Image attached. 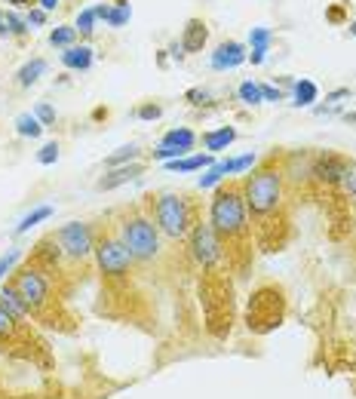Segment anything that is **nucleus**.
Wrapping results in <instances>:
<instances>
[{
	"label": "nucleus",
	"instance_id": "f257e3e1",
	"mask_svg": "<svg viewBox=\"0 0 356 399\" xmlns=\"http://www.w3.org/2000/svg\"><path fill=\"white\" fill-rule=\"evenodd\" d=\"M243 200L252 221V237L265 252L286 246L289 240V191L283 154H267L243 179Z\"/></svg>",
	"mask_w": 356,
	"mask_h": 399
},
{
	"label": "nucleus",
	"instance_id": "f03ea898",
	"mask_svg": "<svg viewBox=\"0 0 356 399\" xmlns=\"http://www.w3.org/2000/svg\"><path fill=\"white\" fill-rule=\"evenodd\" d=\"M212 230L218 234L224 255H228L230 271L243 274L252 264V221L243 200V179H228L215 188L209 200V218Z\"/></svg>",
	"mask_w": 356,
	"mask_h": 399
},
{
	"label": "nucleus",
	"instance_id": "7ed1b4c3",
	"mask_svg": "<svg viewBox=\"0 0 356 399\" xmlns=\"http://www.w3.org/2000/svg\"><path fill=\"white\" fill-rule=\"evenodd\" d=\"M145 209L154 218V225L163 234V240H172V243L187 240V234L194 230L196 221H203L196 200H191V193H178V191L151 193V197H145Z\"/></svg>",
	"mask_w": 356,
	"mask_h": 399
},
{
	"label": "nucleus",
	"instance_id": "20e7f679",
	"mask_svg": "<svg viewBox=\"0 0 356 399\" xmlns=\"http://www.w3.org/2000/svg\"><path fill=\"white\" fill-rule=\"evenodd\" d=\"M117 237L123 240V246L133 252L135 264H151L163 252V234L157 230L154 218L148 215L145 203H135L133 209L120 212L117 221Z\"/></svg>",
	"mask_w": 356,
	"mask_h": 399
},
{
	"label": "nucleus",
	"instance_id": "39448f33",
	"mask_svg": "<svg viewBox=\"0 0 356 399\" xmlns=\"http://www.w3.org/2000/svg\"><path fill=\"white\" fill-rule=\"evenodd\" d=\"M52 240L68 271H80L89 262H96V227L87 221H68L65 227L55 230Z\"/></svg>",
	"mask_w": 356,
	"mask_h": 399
},
{
	"label": "nucleus",
	"instance_id": "423d86ee",
	"mask_svg": "<svg viewBox=\"0 0 356 399\" xmlns=\"http://www.w3.org/2000/svg\"><path fill=\"white\" fill-rule=\"evenodd\" d=\"M96 267L105 280H126L133 274L135 258L117 237V230H96Z\"/></svg>",
	"mask_w": 356,
	"mask_h": 399
},
{
	"label": "nucleus",
	"instance_id": "0eeeda50",
	"mask_svg": "<svg viewBox=\"0 0 356 399\" xmlns=\"http://www.w3.org/2000/svg\"><path fill=\"white\" fill-rule=\"evenodd\" d=\"M283 310H286V298H283V289L274 283H265L252 292L249 298V310H246V320H249V329L255 332H270L274 326H279L283 320Z\"/></svg>",
	"mask_w": 356,
	"mask_h": 399
},
{
	"label": "nucleus",
	"instance_id": "6e6552de",
	"mask_svg": "<svg viewBox=\"0 0 356 399\" xmlns=\"http://www.w3.org/2000/svg\"><path fill=\"white\" fill-rule=\"evenodd\" d=\"M187 252H191V258L196 262L200 271H224V267H228L224 246L209 221H196L194 225V230L187 234Z\"/></svg>",
	"mask_w": 356,
	"mask_h": 399
},
{
	"label": "nucleus",
	"instance_id": "1a4fd4ad",
	"mask_svg": "<svg viewBox=\"0 0 356 399\" xmlns=\"http://www.w3.org/2000/svg\"><path fill=\"white\" fill-rule=\"evenodd\" d=\"M200 142L196 138L194 129H187V126H178V129H169L163 138H160V145H157V151H154V160H160V163H169V160H178V157H187V151H194V145Z\"/></svg>",
	"mask_w": 356,
	"mask_h": 399
},
{
	"label": "nucleus",
	"instance_id": "9d476101",
	"mask_svg": "<svg viewBox=\"0 0 356 399\" xmlns=\"http://www.w3.org/2000/svg\"><path fill=\"white\" fill-rule=\"evenodd\" d=\"M243 62H246V50H243V43H237V40H224V43L215 46V52H212V68L215 71H230Z\"/></svg>",
	"mask_w": 356,
	"mask_h": 399
},
{
	"label": "nucleus",
	"instance_id": "9b49d317",
	"mask_svg": "<svg viewBox=\"0 0 356 399\" xmlns=\"http://www.w3.org/2000/svg\"><path fill=\"white\" fill-rule=\"evenodd\" d=\"M206 40H209V25L203 18H187L184 31H182V50L184 52H203Z\"/></svg>",
	"mask_w": 356,
	"mask_h": 399
},
{
	"label": "nucleus",
	"instance_id": "f8f14e48",
	"mask_svg": "<svg viewBox=\"0 0 356 399\" xmlns=\"http://www.w3.org/2000/svg\"><path fill=\"white\" fill-rule=\"evenodd\" d=\"M0 304H4V308L13 313V317L18 320V322H25V326H31L34 322V317H31V310H28V304L22 301V295H18L13 286H4V289H0Z\"/></svg>",
	"mask_w": 356,
	"mask_h": 399
},
{
	"label": "nucleus",
	"instance_id": "ddd939ff",
	"mask_svg": "<svg viewBox=\"0 0 356 399\" xmlns=\"http://www.w3.org/2000/svg\"><path fill=\"white\" fill-rule=\"evenodd\" d=\"M145 172V166L142 163H129V166H117V169H111L105 179L99 181V191H114L120 188V184H126V181H133L138 179V175Z\"/></svg>",
	"mask_w": 356,
	"mask_h": 399
},
{
	"label": "nucleus",
	"instance_id": "4468645a",
	"mask_svg": "<svg viewBox=\"0 0 356 399\" xmlns=\"http://www.w3.org/2000/svg\"><path fill=\"white\" fill-rule=\"evenodd\" d=\"M233 142H237V129H233V126H218V129H209V133H203V147H206L209 154L228 151Z\"/></svg>",
	"mask_w": 356,
	"mask_h": 399
},
{
	"label": "nucleus",
	"instance_id": "2eb2a0df",
	"mask_svg": "<svg viewBox=\"0 0 356 399\" xmlns=\"http://www.w3.org/2000/svg\"><path fill=\"white\" fill-rule=\"evenodd\" d=\"M22 329H31V326H25V322H18L13 313H9L4 304H0V347H13L18 335H22Z\"/></svg>",
	"mask_w": 356,
	"mask_h": 399
},
{
	"label": "nucleus",
	"instance_id": "dca6fc26",
	"mask_svg": "<svg viewBox=\"0 0 356 399\" xmlns=\"http://www.w3.org/2000/svg\"><path fill=\"white\" fill-rule=\"evenodd\" d=\"M215 163L212 154H187V157H178V160L163 163L169 172H200V169H209Z\"/></svg>",
	"mask_w": 356,
	"mask_h": 399
},
{
	"label": "nucleus",
	"instance_id": "f3484780",
	"mask_svg": "<svg viewBox=\"0 0 356 399\" xmlns=\"http://www.w3.org/2000/svg\"><path fill=\"white\" fill-rule=\"evenodd\" d=\"M62 64H65V68H71V71H87L92 64V46L89 43L68 46V50L62 52Z\"/></svg>",
	"mask_w": 356,
	"mask_h": 399
},
{
	"label": "nucleus",
	"instance_id": "a211bd4d",
	"mask_svg": "<svg viewBox=\"0 0 356 399\" xmlns=\"http://www.w3.org/2000/svg\"><path fill=\"white\" fill-rule=\"evenodd\" d=\"M230 179V160H215L209 169H206L203 175H200V191H209V188H218L221 181H228Z\"/></svg>",
	"mask_w": 356,
	"mask_h": 399
},
{
	"label": "nucleus",
	"instance_id": "6ab92c4d",
	"mask_svg": "<svg viewBox=\"0 0 356 399\" xmlns=\"http://www.w3.org/2000/svg\"><path fill=\"white\" fill-rule=\"evenodd\" d=\"M292 89H295V105H301V108L313 105V101L320 99V89H316L313 80H298Z\"/></svg>",
	"mask_w": 356,
	"mask_h": 399
},
{
	"label": "nucleus",
	"instance_id": "aec40b11",
	"mask_svg": "<svg viewBox=\"0 0 356 399\" xmlns=\"http://www.w3.org/2000/svg\"><path fill=\"white\" fill-rule=\"evenodd\" d=\"M46 71V62L43 59H34V62H28L22 71L16 74V80H18V86H31V83L40 80V74Z\"/></svg>",
	"mask_w": 356,
	"mask_h": 399
},
{
	"label": "nucleus",
	"instance_id": "412c9836",
	"mask_svg": "<svg viewBox=\"0 0 356 399\" xmlns=\"http://www.w3.org/2000/svg\"><path fill=\"white\" fill-rule=\"evenodd\" d=\"M16 133L25 135V138H37V135L43 133V123L34 114H18L16 117Z\"/></svg>",
	"mask_w": 356,
	"mask_h": 399
},
{
	"label": "nucleus",
	"instance_id": "4be33fe9",
	"mask_svg": "<svg viewBox=\"0 0 356 399\" xmlns=\"http://www.w3.org/2000/svg\"><path fill=\"white\" fill-rule=\"evenodd\" d=\"M138 154H142V151H138V145H126V147H120L117 154H111L108 160H105V166H108V169H117V166H129V163L138 160Z\"/></svg>",
	"mask_w": 356,
	"mask_h": 399
},
{
	"label": "nucleus",
	"instance_id": "5701e85b",
	"mask_svg": "<svg viewBox=\"0 0 356 399\" xmlns=\"http://www.w3.org/2000/svg\"><path fill=\"white\" fill-rule=\"evenodd\" d=\"M52 206H37L34 212H28V215L18 221V227H16V234H25V230H31L34 225H40V221H46V218H52Z\"/></svg>",
	"mask_w": 356,
	"mask_h": 399
},
{
	"label": "nucleus",
	"instance_id": "b1692460",
	"mask_svg": "<svg viewBox=\"0 0 356 399\" xmlns=\"http://www.w3.org/2000/svg\"><path fill=\"white\" fill-rule=\"evenodd\" d=\"M338 193L350 203V206H356V163H353V160H350L347 172H344V179H341V184H338Z\"/></svg>",
	"mask_w": 356,
	"mask_h": 399
},
{
	"label": "nucleus",
	"instance_id": "393cba45",
	"mask_svg": "<svg viewBox=\"0 0 356 399\" xmlns=\"http://www.w3.org/2000/svg\"><path fill=\"white\" fill-rule=\"evenodd\" d=\"M74 40H77V28H68V25H62V28H52L50 31V43L52 46H74Z\"/></svg>",
	"mask_w": 356,
	"mask_h": 399
},
{
	"label": "nucleus",
	"instance_id": "a878e982",
	"mask_svg": "<svg viewBox=\"0 0 356 399\" xmlns=\"http://www.w3.org/2000/svg\"><path fill=\"white\" fill-rule=\"evenodd\" d=\"M237 96H240L243 105H261V101H265V99H261V86H258V83H252V80L240 83Z\"/></svg>",
	"mask_w": 356,
	"mask_h": 399
},
{
	"label": "nucleus",
	"instance_id": "bb28decb",
	"mask_svg": "<svg viewBox=\"0 0 356 399\" xmlns=\"http://www.w3.org/2000/svg\"><path fill=\"white\" fill-rule=\"evenodd\" d=\"M18 258H22V252H18V249H9L6 255H0V283H4L6 276L16 271V262H18Z\"/></svg>",
	"mask_w": 356,
	"mask_h": 399
},
{
	"label": "nucleus",
	"instance_id": "cd10ccee",
	"mask_svg": "<svg viewBox=\"0 0 356 399\" xmlns=\"http://www.w3.org/2000/svg\"><path fill=\"white\" fill-rule=\"evenodd\" d=\"M255 163H258V157H255V154H243V157H237V160H230V175L249 172Z\"/></svg>",
	"mask_w": 356,
	"mask_h": 399
},
{
	"label": "nucleus",
	"instance_id": "c85d7f7f",
	"mask_svg": "<svg viewBox=\"0 0 356 399\" xmlns=\"http://www.w3.org/2000/svg\"><path fill=\"white\" fill-rule=\"evenodd\" d=\"M92 25H96V13H92V9H83V13L77 16V34L80 37H89L92 34Z\"/></svg>",
	"mask_w": 356,
	"mask_h": 399
},
{
	"label": "nucleus",
	"instance_id": "c756f323",
	"mask_svg": "<svg viewBox=\"0 0 356 399\" xmlns=\"http://www.w3.org/2000/svg\"><path fill=\"white\" fill-rule=\"evenodd\" d=\"M126 22H129V4H123V6H111V13H108V25L120 28V25H126Z\"/></svg>",
	"mask_w": 356,
	"mask_h": 399
},
{
	"label": "nucleus",
	"instance_id": "7c9ffc66",
	"mask_svg": "<svg viewBox=\"0 0 356 399\" xmlns=\"http://www.w3.org/2000/svg\"><path fill=\"white\" fill-rule=\"evenodd\" d=\"M6 31L13 34V37H25V31H28V22H22L16 13H6Z\"/></svg>",
	"mask_w": 356,
	"mask_h": 399
},
{
	"label": "nucleus",
	"instance_id": "2f4dec72",
	"mask_svg": "<svg viewBox=\"0 0 356 399\" xmlns=\"http://www.w3.org/2000/svg\"><path fill=\"white\" fill-rule=\"evenodd\" d=\"M37 160H40L43 166H50V163H55V160H59V145H55V142H50V145H43V147H40V154H37Z\"/></svg>",
	"mask_w": 356,
	"mask_h": 399
},
{
	"label": "nucleus",
	"instance_id": "473e14b6",
	"mask_svg": "<svg viewBox=\"0 0 356 399\" xmlns=\"http://www.w3.org/2000/svg\"><path fill=\"white\" fill-rule=\"evenodd\" d=\"M34 117L40 120L43 126H52V123H55V111H52L50 105H46V101H40V105L34 108Z\"/></svg>",
	"mask_w": 356,
	"mask_h": 399
},
{
	"label": "nucleus",
	"instance_id": "72a5a7b5",
	"mask_svg": "<svg viewBox=\"0 0 356 399\" xmlns=\"http://www.w3.org/2000/svg\"><path fill=\"white\" fill-rule=\"evenodd\" d=\"M267 43H270V31L267 28H255L252 31V50H267Z\"/></svg>",
	"mask_w": 356,
	"mask_h": 399
},
{
	"label": "nucleus",
	"instance_id": "f704fd0d",
	"mask_svg": "<svg viewBox=\"0 0 356 399\" xmlns=\"http://www.w3.org/2000/svg\"><path fill=\"white\" fill-rule=\"evenodd\" d=\"M160 114H163V108H160V105H154V101H148V105L138 108V117H142V120H157Z\"/></svg>",
	"mask_w": 356,
	"mask_h": 399
},
{
	"label": "nucleus",
	"instance_id": "c9c22d12",
	"mask_svg": "<svg viewBox=\"0 0 356 399\" xmlns=\"http://www.w3.org/2000/svg\"><path fill=\"white\" fill-rule=\"evenodd\" d=\"M184 99L191 101V105H196V108H200V105H209V92H206V89H191Z\"/></svg>",
	"mask_w": 356,
	"mask_h": 399
},
{
	"label": "nucleus",
	"instance_id": "e433bc0d",
	"mask_svg": "<svg viewBox=\"0 0 356 399\" xmlns=\"http://www.w3.org/2000/svg\"><path fill=\"white\" fill-rule=\"evenodd\" d=\"M258 86H261V99L265 101H283V92L277 86H267V83H258Z\"/></svg>",
	"mask_w": 356,
	"mask_h": 399
},
{
	"label": "nucleus",
	"instance_id": "4c0bfd02",
	"mask_svg": "<svg viewBox=\"0 0 356 399\" xmlns=\"http://www.w3.org/2000/svg\"><path fill=\"white\" fill-rule=\"evenodd\" d=\"M25 22L28 25H43L46 22V13H43V9H34L31 6V9H28V16H25Z\"/></svg>",
	"mask_w": 356,
	"mask_h": 399
},
{
	"label": "nucleus",
	"instance_id": "58836bf2",
	"mask_svg": "<svg viewBox=\"0 0 356 399\" xmlns=\"http://www.w3.org/2000/svg\"><path fill=\"white\" fill-rule=\"evenodd\" d=\"M265 52H267V50H252V52L246 55V59H249L252 64H261V62H265Z\"/></svg>",
	"mask_w": 356,
	"mask_h": 399
},
{
	"label": "nucleus",
	"instance_id": "ea45409f",
	"mask_svg": "<svg viewBox=\"0 0 356 399\" xmlns=\"http://www.w3.org/2000/svg\"><path fill=\"white\" fill-rule=\"evenodd\" d=\"M6 4H9V6H16V9H31V6L37 4V0H6Z\"/></svg>",
	"mask_w": 356,
	"mask_h": 399
},
{
	"label": "nucleus",
	"instance_id": "a19ab883",
	"mask_svg": "<svg viewBox=\"0 0 356 399\" xmlns=\"http://www.w3.org/2000/svg\"><path fill=\"white\" fill-rule=\"evenodd\" d=\"M92 13H96V18H105V22H108L111 6H108V4H99V6H92Z\"/></svg>",
	"mask_w": 356,
	"mask_h": 399
},
{
	"label": "nucleus",
	"instance_id": "79ce46f5",
	"mask_svg": "<svg viewBox=\"0 0 356 399\" xmlns=\"http://www.w3.org/2000/svg\"><path fill=\"white\" fill-rule=\"evenodd\" d=\"M37 4H40V9H43V13H50V9H55V6H59V0H37Z\"/></svg>",
	"mask_w": 356,
	"mask_h": 399
},
{
	"label": "nucleus",
	"instance_id": "37998d69",
	"mask_svg": "<svg viewBox=\"0 0 356 399\" xmlns=\"http://www.w3.org/2000/svg\"><path fill=\"white\" fill-rule=\"evenodd\" d=\"M6 13H0V37H6Z\"/></svg>",
	"mask_w": 356,
	"mask_h": 399
},
{
	"label": "nucleus",
	"instance_id": "c03bdc74",
	"mask_svg": "<svg viewBox=\"0 0 356 399\" xmlns=\"http://www.w3.org/2000/svg\"><path fill=\"white\" fill-rule=\"evenodd\" d=\"M111 4H114V6H123V4H129V0H111Z\"/></svg>",
	"mask_w": 356,
	"mask_h": 399
},
{
	"label": "nucleus",
	"instance_id": "a18cd8bd",
	"mask_svg": "<svg viewBox=\"0 0 356 399\" xmlns=\"http://www.w3.org/2000/svg\"><path fill=\"white\" fill-rule=\"evenodd\" d=\"M350 34H353V37H356V22H353V25H350Z\"/></svg>",
	"mask_w": 356,
	"mask_h": 399
}]
</instances>
